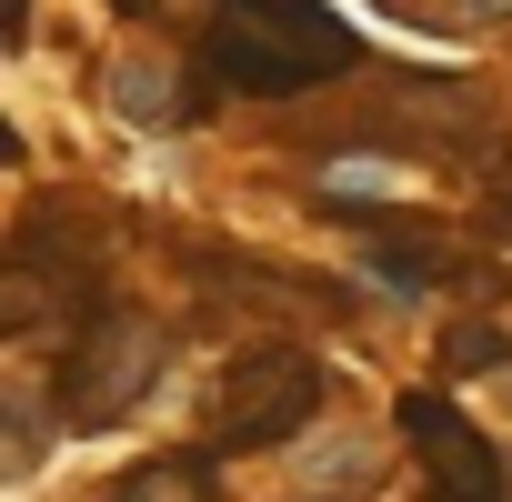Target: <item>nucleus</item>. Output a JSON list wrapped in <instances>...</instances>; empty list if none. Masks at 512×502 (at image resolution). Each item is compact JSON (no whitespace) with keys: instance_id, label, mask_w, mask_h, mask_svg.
Returning a JSON list of instances; mask_svg holds the SVG:
<instances>
[{"instance_id":"1","label":"nucleus","mask_w":512,"mask_h":502,"mask_svg":"<svg viewBox=\"0 0 512 502\" xmlns=\"http://www.w3.org/2000/svg\"><path fill=\"white\" fill-rule=\"evenodd\" d=\"M211 61L221 81L241 91H312L332 71H352V31L322 21L312 0H221V21H211Z\"/></svg>"},{"instance_id":"2","label":"nucleus","mask_w":512,"mask_h":502,"mask_svg":"<svg viewBox=\"0 0 512 502\" xmlns=\"http://www.w3.org/2000/svg\"><path fill=\"white\" fill-rule=\"evenodd\" d=\"M161 362H171V332H161L151 312H91V332H81L71 362H61V412H71L81 432H101V422H121V412L161 382Z\"/></svg>"},{"instance_id":"3","label":"nucleus","mask_w":512,"mask_h":502,"mask_svg":"<svg viewBox=\"0 0 512 502\" xmlns=\"http://www.w3.org/2000/svg\"><path fill=\"white\" fill-rule=\"evenodd\" d=\"M322 412V362L312 352H251V362H231V382H221V442H241V452H262V442H292L302 422Z\"/></svg>"},{"instance_id":"4","label":"nucleus","mask_w":512,"mask_h":502,"mask_svg":"<svg viewBox=\"0 0 512 502\" xmlns=\"http://www.w3.org/2000/svg\"><path fill=\"white\" fill-rule=\"evenodd\" d=\"M402 422H412V432H422V442L442 452V482H452V492H472V502H492V452H482V442H472V432H462V422H452L442 402H412Z\"/></svg>"},{"instance_id":"5","label":"nucleus","mask_w":512,"mask_h":502,"mask_svg":"<svg viewBox=\"0 0 512 502\" xmlns=\"http://www.w3.org/2000/svg\"><path fill=\"white\" fill-rule=\"evenodd\" d=\"M111 101H121L131 121H171V111H181V71H171L161 51H121V61H111Z\"/></svg>"},{"instance_id":"6","label":"nucleus","mask_w":512,"mask_h":502,"mask_svg":"<svg viewBox=\"0 0 512 502\" xmlns=\"http://www.w3.org/2000/svg\"><path fill=\"white\" fill-rule=\"evenodd\" d=\"M111 502H211V472L201 462H141Z\"/></svg>"},{"instance_id":"7","label":"nucleus","mask_w":512,"mask_h":502,"mask_svg":"<svg viewBox=\"0 0 512 502\" xmlns=\"http://www.w3.org/2000/svg\"><path fill=\"white\" fill-rule=\"evenodd\" d=\"M372 272H382L392 292H432V282H442V262H432V251H382Z\"/></svg>"},{"instance_id":"8","label":"nucleus","mask_w":512,"mask_h":502,"mask_svg":"<svg viewBox=\"0 0 512 502\" xmlns=\"http://www.w3.org/2000/svg\"><path fill=\"white\" fill-rule=\"evenodd\" d=\"M472 362H502V342L492 332H452V372H472Z\"/></svg>"},{"instance_id":"9","label":"nucleus","mask_w":512,"mask_h":502,"mask_svg":"<svg viewBox=\"0 0 512 502\" xmlns=\"http://www.w3.org/2000/svg\"><path fill=\"white\" fill-rule=\"evenodd\" d=\"M452 11H462V21H482V31H492V21H512V0H452Z\"/></svg>"},{"instance_id":"10","label":"nucleus","mask_w":512,"mask_h":502,"mask_svg":"<svg viewBox=\"0 0 512 502\" xmlns=\"http://www.w3.org/2000/svg\"><path fill=\"white\" fill-rule=\"evenodd\" d=\"M482 231H492V241H512V191H502V201L482 211Z\"/></svg>"}]
</instances>
